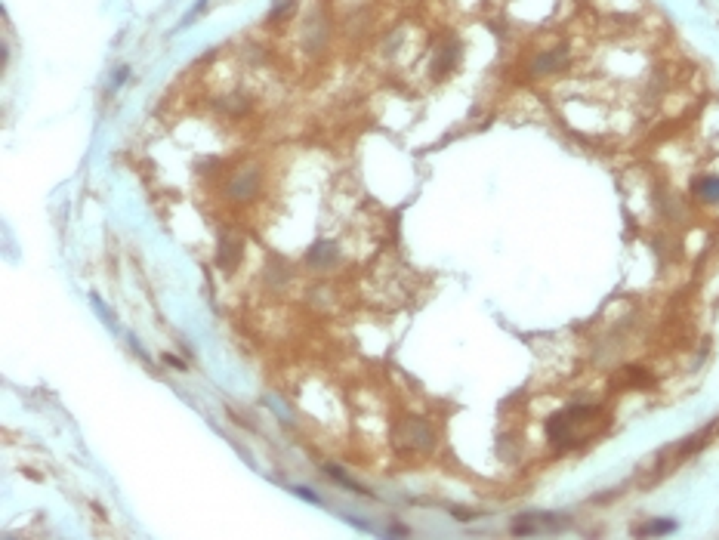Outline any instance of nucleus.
Returning <instances> with one entry per match:
<instances>
[{"mask_svg":"<svg viewBox=\"0 0 719 540\" xmlns=\"http://www.w3.org/2000/svg\"><path fill=\"white\" fill-rule=\"evenodd\" d=\"M602 417L599 408H568V411L556 414L550 423H546V433H550V442L559 451H568L587 439L593 433V423Z\"/></svg>","mask_w":719,"mask_h":540,"instance_id":"obj_1","label":"nucleus"},{"mask_svg":"<svg viewBox=\"0 0 719 540\" xmlns=\"http://www.w3.org/2000/svg\"><path fill=\"white\" fill-rule=\"evenodd\" d=\"M568 519L559 516V512H525V516L516 519L512 534L525 537V534H540V531H562Z\"/></svg>","mask_w":719,"mask_h":540,"instance_id":"obj_2","label":"nucleus"},{"mask_svg":"<svg viewBox=\"0 0 719 540\" xmlns=\"http://www.w3.org/2000/svg\"><path fill=\"white\" fill-rule=\"evenodd\" d=\"M259 182H263V176H259L257 167L241 170V173H235V176L229 180V186H225V198H229V201H235V204L250 201V198L259 191Z\"/></svg>","mask_w":719,"mask_h":540,"instance_id":"obj_3","label":"nucleus"},{"mask_svg":"<svg viewBox=\"0 0 719 540\" xmlns=\"http://www.w3.org/2000/svg\"><path fill=\"white\" fill-rule=\"evenodd\" d=\"M405 429H408V442H401V448H410V451L414 448L417 451H433L435 448V433L426 420H408Z\"/></svg>","mask_w":719,"mask_h":540,"instance_id":"obj_4","label":"nucleus"},{"mask_svg":"<svg viewBox=\"0 0 719 540\" xmlns=\"http://www.w3.org/2000/svg\"><path fill=\"white\" fill-rule=\"evenodd\" d=\"M565 46H556V50H546V53H537V59H534L531 71L534 74H553L556 68H562L565 62Z\"/></svg>","mask_w":719,"mask_h":540,"instance_id":"obj_5","label":"nucleus"},{"mask_svg":"<svg viewBox=\"0 0 719 540\" xmlns=\"http://www.w3.org/2000/svg\"><path fill=\"white\" fill-rule=\"evenodd\" d=\"M695 195L704 204H719V176H704L695 182Z\"/></svg>","mask_w":719,"mask_h":540,"instance_id":"obj_6","label":"nucleus"},{"mask_svg":"<svg viewBox=\"0 0 719 540\" xmlns=\"http://www.w3.org/2000/svg\"><path fill=\"white\" fill-rule=\"evenodd\" d=\"M293 10H297V0H275V6H272V12H269V25H278V22H284V19H291Z\"/></svg>","mask_w":719,"mask_h":540,"instance_id":"obj_7","label":"nucleus"},{"mask_svg":"<svg viewBox=\"0 0 719 540\" xmlns=\"http://www.w3.org/2000/svg\"><path fill=\"white\" fill-rule=\"evenodd\" d=\"M676 528V522L673 519H655L652 525H646V528H639L636 534H642V537H652V534H670V531Z\"/></svg>","mask_w":719,"mask_h":540,"instance_id":"obj_8","label":"nucleus"},{"mask_svg":"<svg viewBox=\"0 0 719 540\" xmlns=\"http://www.w3.org/2000/svg\"><path fill=\"white\" fill-rule=\"evenodd\" d=\"M204 10H207V0H198V6H195V10H189V12H186V16H182L180 28H186V25H189V22H195V19H198V16H201V12H204Z\"/></svg>","mask_w":719,"mask_h":540,"instance_id":"obj_9","label":"nucleus"},{"mask_svg":"<svg viewBox=\"0 0 719 540\" xmlns=\"http://www.w3.org/2000/svg\"><path fill=\"white\" fill-rule=\"evenodd\" d=\"M293 491H297V494H303V497H306V500H309V503H321V497H318V494H312V491H309V488H293Z\"/></svg>","mask_w":719,"mask_h":540,"instance_id":"obj_10","label":"nucleus"},{"mask_svg":"<svg viewBox=\"0 0 719 540\" xmlns=\"http://www.w3.org/2000/svg\"><path fill=\"white\" fill-rule=\"evenodd\" d=\"M124 78H127V68H121V71H114V84H124Z\"/></svg>","mask_w":719,"mask_h":540,"instance_id":"obj_11","label":"nucleus"}]
</instances>
